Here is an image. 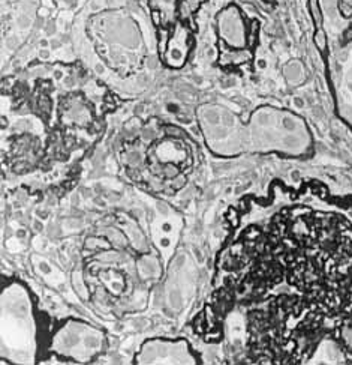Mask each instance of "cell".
I'll return each mask as SVG.
<instances>
[{
  "label": "cell",
  "instance_id": "cell-4",
  "mask_svg": "<svg viewBox=\"0 0 352 365\" xmlns=\"http://www.w3.org/2000/svg\"><path fill=\"white\" fill-rule=\"evenodd\" d=\"M204 0H147V8L156 26L171 30L178 24H189L186 18Z\"/></svg>",
  "mask_w": 352,
  "mask_h": 365
},
{
  "label": "cell",
  "instance_id": "cell-3",
  "mask_svg": "<svg viewBox=\"0 0 352 365\" xmlns=\"http://www.w3.org/2000/svg\"><path fill=\"white\" fill-rule=\"evenodd\" d=\"M216 32L222 45V62L243 64L252 54L249 51L251 27L240 8L228 5L216 15Z\"/></svg>",
  "mask_w": 352,
  "mask_h": 365
},
{
  "label": "cell",
  "instance_id": "cell-2",
  "mask_svg": "<svg viewBox=\"0 0 352 365\" xmlns=\"http://www.w3.org/2000/svg\"><path fill=\"white\" fill-rule=\"evenodd\" d=\"M152 23L150 9L138 0H89L77 17V30L96 64L128 78L152 56Z\"/></svg>",
  "mask_w": 352,
  "mask_h": 365
},
{
  "label": "cell",
  "instance_id": "cell-5",
  "mask_svg": "<svg viewBox=\"0 0 352 365\" xmlns=\"http://www.w3.org/2000/svg\"><path fill=\"white\" fill-rule=\"evenodd\" d=\"M192 44V29L189 24H178L170 30L167 48L163 51V59L170 66L180 68L186 59Z\"/></svg>",
  "mask_w": 352,
  "mask_h": 365
},
{
  "label": "cell",
  "instance_id": "cell-6",
  "mask_svg": "<svg viewBox=\"0 0 352 365\" xmlns=\"http://www.w3.org/2000/svg\"><path fill=\"white\" fill-rule=\"evenodd\" d=\"M315 43H316V45H318V48L319 50H325V47H327V38H325V32L324 30H318L316 32V36H315Z\"/></svg>",
  "mask_w": 352,
  "mask_h": 365
},
{
  "label": "cell",
  "instance_id": "cell-1",
  "mask_svg": "<svg viewBox=\"0 0 352 365\" xmlns=\"http://www.w3.org/2000/svg\"><path fill=\"white\" fill-rule=\"evenodd\" d=\"M108 98L72 66H36L5 83L3 155L15 167L69 161L100 131Z\"/></svg>",
  "mask_w": 352,
  "mask_h": 365
}]
</instances>
